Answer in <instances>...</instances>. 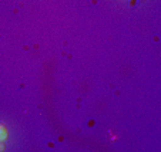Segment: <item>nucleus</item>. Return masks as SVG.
Wrapping results in <instances>:
<instances>
[{"mask_svg":"<svg viewBox=\"0 0 161 152\" xmlns=\"http://www.w3.org/2000/svg\"><path fill=\"white\" fill-rule=\"evenodd\" d=\"M3 149H4V144L0 142V151H3Z\"/></svg>","mask_w":161,"mask_h":152,"instance_id":"f03ea898","label":"nucleus"},{"mask_svg":"<svg viewBox=\"0 0 161 152\" xmlns=\"http://www.w3.org/2000/svg\"><path fill=\"white\" fill-rule=\"evenodd\" d=\"M6 137H7V129L4 127V124L0 122V139H4Z\"/></svg>","mask_w":161,"mask_h":152,"instance_id":"f257e3e1","label":"nucleus"}]
</instances>
